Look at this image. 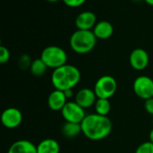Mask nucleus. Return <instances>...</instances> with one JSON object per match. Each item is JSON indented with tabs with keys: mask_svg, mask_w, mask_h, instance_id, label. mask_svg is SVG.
<instances>
[{
	"mask_svg": "<svg viewBox=\"0 0 153 153\" xmlns=\"http://www.w3.org/2000/svg\"><path fill=\"white\" fill-rule=\"evenodd\" d=\"M95 111L96 114L103 115V116H108L111 110V105L109 102V99H103V98H98L95 105Z\"/></svg>",
	"mask_w": 153,
	"mask_h": 153,
	"instance_id": "obj_17",
	"label": "nucleus"
},
{
	"mask_svg": "<svg viewBox=\"0 0 153 153\" xmlns=\"http://www.w3.org/2000/svg\"><path fill=\"white\" fill-rule=\"evenodd\" d=\"M81 80V72L74 65L65 64L54 69L51 75V83L55 89L65 91L73 89Z\"/></svg>",
	"mask_w": 153,
	"mask_h": 153,
	"instance_id": "obj_2",
	"label": "nucleus"
},
{
	"mask_svg": "<svg viewBox=\"0 0 153 153\" xmlns=\"http://www.w3.org/2000/svg\"><path fill=\"white\" fill-rule=\"evenodd\" d=\"M61 114L63 118L65 120V122L75 123V124H82V122L87 115L85 114V109L81 107L74 101V102L68 101L66 105L64 106V108L62 109Z\"/></svg>",
	"mask_w": 153,
	"mask_h": 153,
	"instance_id": "obj_7",
	"label": "nucleus"
},
{
	"mask_svg": "<svg viewBox=\"0 0 153 153\" xmlns=\"http://www.w3.org/2000/svg\"><path fill=\"white\" fill-rule=\"evenodd\" d=\"M149 54L145 50L142 48L134 49L129 56V62L131 67L138 71L145 69L149 65Z\"/></svg>",
	"mask_w": 153,
	"mask_h": 153,
	"instance_id": "obj_9",
	"label": "nucleus"
},
{
	"mask_svg": "<svg viewBox=\"0 0 153 153\" xmlns=\"http://www.w3.org/2000/svg\"><path fill=\"white\" fill-rule=\"evenodd\" d=\"M40 59L48 69H56L66 64L67 54L61 47L51 45L46 47L42 50L40 54Z\"/></svg>",
	"mask_w": 153,
	"mask_h": 153,
	"instance_id": "obj_4",
	"label": "nucleus"
},
{
	"mask_svg": "<svg viewBox=\"0 0 153 153\" xmlns=\"http://www.w3.org/2000/svg\"><path fill=\"white\" fill-rule=\"evenodd\" d=\"M64 93H65V96H66V98H67V99L71 98V97L74 96V91H73V89L65 90V91H64Z\"/></svg>",
	"mask_w": 153,
	"mask_h": 153,
	"instance_id": "obj_24",
	"label": "nucleus"
},
{
	"mask_svg": "<svg viewBox=\"0 0 153 153\" xmlns=\"http://www.w3.org/2000/svg\"><path fill=\"white\" fill-rule=\"evenodd\" d=\"M144 108H145L146 112L149 115H153V97L145 100V102H144Z\"/></svg>",
	"mask_w": 153,
	"mask_h": 153,
	"instance_id": "obj_23",
	"label": "nucleus"
},
{
	"mask_svg": "<svg viewBox=\"0 0 153 153\" xmlns=\"http://www.w3.org/2000/svg\"><path fill=\"white\" fill-rule=\"evenodd\" d=\"M10 60V51L4 45L0 46V63L4 64Z\"/></svg>",
	"mask_w": 153,
	"mask_h": 153,
	"instance_id": "obj_21",
	"label": "nucleus"
},
{
	"mask_svg": "<svg viewBox=\"0 0 153 153\" xmlns=\"http://www.w3.org/2000/svg\"><path fill=\"white\" fill-rule=\"evenodd\" d=\"M82 132L91 141H100L107 138L112 131V122L108 116L98 114L87 115L81 124Z\"/></svg>",
	"mask_w": 153,
	"mask_h": 153,
	"instance_id": "obj_1",
	"label": "nucleus"
},
{
	"mask_svg": "<svg viewBox=\"0 0 153 153\" xmlns=\"http://www.w3.org/2000/svg\"><path fill=\"white\" fill-rule=\"evenodd\" d=\"M61 132H62V134L67 139L75 138L81 133H82L81 124L69 123V122H65V124L62 126Z\"/></svg>",
	"mask_w": 153,
	"mask_h": 153,
	"instance_id": "obj_16",
	"label": "nucleus"
},
{
	"mask_svg": "<svg viewBox=\"0 0 153 153\" xmlns=\"http://www.w3.org/2000/svg\"><path fill=\"white\" fill-rule=\"evenodd\" d=\"M87 0H63L65 5L69 7H79L82 5Z\"/></svg>",
	"mask_w": 153,
	"mask_h": 153,
	"instance_id": "obj_22",
	"label": "nucleus"
},
{
	"mask_svg": "<svg viewBox=\"0 0 153 153\" xmlns=\"http://www.w3.org/2000/svg\"><path fill=\"white\" fill-rule=\"evenodd\" d=\"M37 152L38 153H59L60 146L59 143L51 138L45 139L41 141L37 145Z\"/></svg>",
	"mask_w": 153,
	"mask_h": 153,
	"instance_id": "obj_15",
	"label": "nucleus"
},
{
	"mask_svg": "<svg viewBox=\"0 0 153 153\" xmlns=\"http://www.w3.org/2000/svg\"><path fill=\"white\" fill-rule=\"evenodd\" d=\"M152 123H153V120H152Z\"/></svg>",
	"mask_w": 153,
	"mask_h": 153,
	"instance_id": "obj_29",
	"label": "nucleus"
},
{
	"mask_svg": "<svg viewBox=\"0 0 153 153\" xmlns=\"http://www.w3.org/2000/svg\"><path fill=\"white\" fill-rule=\"evenodd\" d=\"M67 98L64 91L55 89L52 91L48 97V106L52 111H62L64 106L67 103Z\"/></svg>",
	"mask_w": 153,
	"mask_h": 153,
	"instance_id": "obj_12",
	"label": "nucleus"
},
{
	"mask_svg": "<svg viewBox=\"0 0 153 153\" xmlns=\"http://www.w3.org/2000/svg\"><path fill=\"white\" fill-rule=\"evenodd\" d=\"M7 153H38L37 146L28 140H19L13 142Z\"/></svg>",
	"mask_w": 153,
	"mask_h": 153,
	"instance_id": "obj_14",
	"label": "nucleus"
},
{
	"mask_svg": "<svg viewBox=\"0 0 153 153\" xmlns=\"http://www.w3.org/2000/svg\"><path fill=\"white\" fill-rule=\"evenodd\" d=\"M97 99L98 97L94 90L85 87V88H82L76 93L74 97V102L83 109H86L94 106Z\"/></svg>",
	"mask_w": 153,
	"mask_h": 153,
	"instance_id": "obj_10",
	"label": "nucleus"
},
{
	"mask_svg": "<svg viewBox=\"0 0 153 153\" xmlns=\"http://www.w3.org/2000/svg\"><path fill=\"white\" fill-rule=\"evenodd\" d=\"M135 153H153V143L151 142H145L138 146Z\"/></svg>",
	"mask_w": 153,
	"mask_h": 153,
	"instance_id": "obj_19",
	"label": "nucleus"
},
{
	"mask_svg": "<svg viewBox=\"0 0 153 153\" xmlns=\"http://www.w3.org/2000/svg\"><path fill=\"white\" fill-rule=\"evenodd\" d=\"M97 38L92 31L77 30L70 38V47L78 54L91 52L96 45Z\"/></svg>",
	"mask_w": 153,
	"mask_h": 153,
	"instance_id": "obj_3",
	"label": "nucleus"
},
{
	"mask_svg": "<svg viewBox=\"0 0 153 153\" xmlns=\"http://www.w3.org/2000/svg\"><path fill=\"white\" fill-rule=\"evenodd\" d=\"M148 5H152L153 6V0H144Z\"/></svg>",
	"mask_w": 153,
	"mask_h": 153,
	"instance_id": "obj_26",
	"label": "nucleus"
},
{
	"mask_svg": "<svg viewBox=\"0 0 153 153\" xmlns=\"http://www.w3.org/2000/svg\"><path fill=\"white\" fill-rule=\"evenodd\" d=\"M117 89V83L115 78L109 75L100 77L95 83L94 92L98 98L109 99L112 97Z\"/></svg>",
	"mask_w": 153,
	"mask_h": 153,
	"instance_id": "obj_5",
	"label": "nucleus"
},
{
	"mask_svg": "<svg viewBox=\"0 0 153 153\" xmlns=\"http://www.w3.org/2000/svg\"><path fill=\"white\" fill-rule=\"evenodd\" d=\"M46 1H48V2H52V3H54V2H57V1H59V0H46Z\"/></svg>",
	"mask_w": 153,
	"mask_h": 153,
	"instance_id": "obj_27",
	"label": "nucleus"
},
{
	"mask_svg": "<svg viewBox=\"0 0 153 153\" xmlns=\"http://www.w3.org/2000/svg\"><path fill=\"white\" fill-rule=\"evenodd\" d=\"M133 1H135V2H139V1H142V0H133Z\"/></svg>",
	"mask_w": 153,
	"mask_h": 153,
	"instance_id": "obj_28",
	"label": "nucleus"
},
{
	"mask_svg": "<svg viewBox=\"0 0 153 153\" xmlns=\"http://www.w3.org/2000/svg\"><path fill=\"white\" fill-rule=\"evenodd\" d=\"M135 95L144 101L153 97V80L148 76L137 77L133 85Z\"/></svg>",
	"mask_w": 153,
	"mask_h": 153,
	"instance_id": "obj_6",
	"label": "nucleus"
},
{
	"mask_svg": "<svg viewBox=\"0 0 153 153\" xmlns=\"http://www.w3.org/2000/svg\"><path fill=\"white\" fill-rule=\"evenodd\" d=\"M32 61L30 60V57L27 54H23L19 59V66L22 69H26L28 68H30Z\"/></svg>",
	"mask_w": 153,
	"mask_h": 153,
	"instance_id": "obj_20",
	"label": "nucleus"
},
{
	"mask_svg": "<svg viewBox=\"0 0 153 153\" xmlns=\"http://www.w3.org/2000/svg\"><path fill=\"white\" fill-rule=\"evenodd\" d=\"M96 15L91 11H85L79 14L75 19V26L77 30L91 31L96 25Z\"/></svg>",
	"mask_w": 153,
	"mask_h": 153,
	"instance_id": "obj_11",
	"label": "nucleus"
},
{
	"mask_svg": "<svg viewBox=\"0 0 153 153\" xmlns=\"http://www.w3.org/2000/svg\"><path fill=\"white\" fill-rule=\"evenodd\" d=\"M92 32L97 39L107 40L112 36L114 32V27L108 21H100L96 23Z\"/></svg>",
	"mask_w": 153,
	"mask_h": 153,
	"instance_id": "obj_13",
	"label": "nucleus"
},
{
	"mask_svg": "<svg viewBox=\"0 0 153 153\" xmlns=\"http://www.w3.org/2000/svg\"><path fill=\"white\" fill-rule=\"evenodd\" d=\"M149 138H150V141L149 142H151L152 143H153V129L151 131V133H150Z\"/></svg>",
	"mask_w": 153,
	"mask_h": 153,
	"instance_id": "obj_25",
	"label": "nucleus"
},
{
	"mask_svg": "<svg viewBox=\"0 0 153 153\" xmlns=\"http://www.w3.org/2000/svg\"><path fill=\"white\" fill-rule=\"evenodd\" d=\"M2 124L8 129H14L21 125L22 122V112L15 107L6 108L1 115Z\"/></svg>",
	"mask_w": 153,
	"mask_h": 153,
	"instance_id": "obj_8",
	"label": "nucleus"
},
{
	"mask_svg": "<svg viewBox=\"0 0 153 153\" xmlns=\"http://www.w3.org/2000/svg\"><path fill=\"white\" fill-rule=\"evenodd\" d=\"M48 68L47 67V65L43 62V60L39 58V59H36L32 61L31 65H30V72L33 76L35 77H41L43 76L47 69Z\"/></svg>",
	"mask_w": 153,
	"mask_h": 153,
	"instance_id": "obj_18",
	"label": "nucleus"
}]
</instances>
